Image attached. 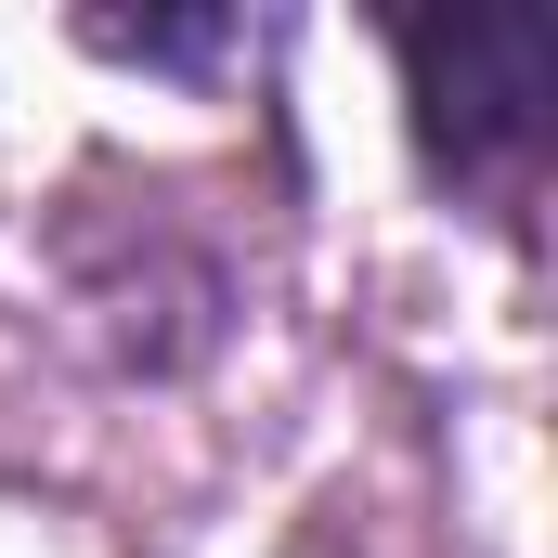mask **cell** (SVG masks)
Instances as JSON below:
<instances>
[{"instance_id":"7a4b0ae2","label":"cell","mask_w":558,"mask_h":558,"mask_svg":"<svg viewBox=\"0 0 558 558\" xmlns=\"http://www.w3.org/2000/svg\"><path fill=\"white\" fill-rule=\"evenodd\" d=\"M78 39H92V52H131V65H195V52H221L234 26H221V13H195V26H105V13H92Z\"/></svg>"},{"instance_id":"6da1fadb","label":"cell","mask_w":558,"mask_h":558,"mask_svg":"<svg viewBox=\"0 0 558 558\" xmlns=\"http://www.w3.org/2000/svg\"><path fill=\"white\" fill-rule=\"evenodd\" d=\"M403 78H416V143L454 195H520L546 156V78L558 39L533 13H454L403 26Z\"/></svg>"}]
</instances>
